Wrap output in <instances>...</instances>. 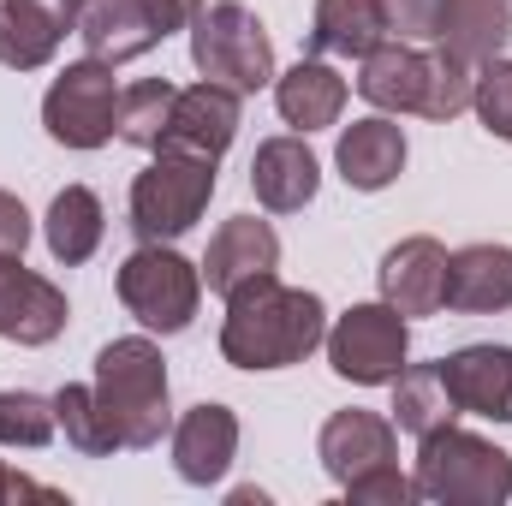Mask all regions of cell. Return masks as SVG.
<instances>
[{"label":"cell","instance_id":"obj_1","mask_svg":"<svg viewBox=\"0 0 512 506\" xmlns=\"http://www.w3.org/2000/svg\"><path fill=\"white\" fill-rule=\"evenodd\" d=\"M328 340V304L304 286H286L280 274H256L227 298L221 322V358L233 370H286L304 364Z\"/></svg>","mask_w":512,"mask_h":506},{"label":"cell","instance_id":"obj_2","mask_svg":"<svg viewBox=\"0 0 512 506\" xmlns=\"http://www.w3.org/2000/svg\"><path fill=\"white\" fill-rule=\"evenodd\" d=\"M471 90H477V66H465L447 48L423 54L411 42H382L376 54H364V72H358V96L382 114L459 120L471 108Z\"/></svg>","mask_w":512,"mask_h":506},{"label":"cell","instance_id":"obj_3","mask_svg":"<svg viewBox=\"0 0 512 506\" xmlns=\"http://www.w3.org/2000/svg\"><path fill=\"white\" fill-rule=\"evenodd\" d=\"M96 405L114 429V441L143 453L173 429V405H167V358L149 334L131 340H108L96 352Z\"/></svg>","mask_w":512,"mask_h":506},{"label":"cell","instance_id":"obj_4","mask_svg":"<svg viewBox=\"0 0 512 506\" xmlns=\"http://www.w3.org/2000/svg\"><path fill=\"white\" fill-rule=\"evenodd\" d=\"M417 495L441 506H501L512 495V453L459 423H441L417 441Z\"/></svg>","mask_w":512,"mask_h":506},{"label":"cell","instance_id":"obj_5","mask_svg":"<svg viewBox=\"0 0 512 506\" xmlns=\"http://www.w3.org/2000/svg\"><path fill=\"white\" fill-rule=\"evenodd\" d=\"M215 197V161L185 149H155V161L131 179V233L143 245H173L203 221Z\"/></svg>","mask_w":512,"mask_h":506},{"label":"cell","instance_id":"obj_6","mask_svg":"<svg viewBox=\"0 0 512 506\" xmlns=\"http://www.w3.org/2000/svg\"><path fill=\"white\" fill-rule=\"evenodd\" d=\"M191 66L209 84L256 96L262 84H274V42L245 0H215L191 18Z\"/></svg>","mask_w":512,"mask_h":506},{"label":"cell","instance_id":"obj_7","mask_svg":"<svg viewBox=\"0 0 512 506\" xmlns=\"http://www.w3.org/2000/svg\"><path fill=\"white\" fill-rule=\"evenodd\" d=\"M120 304L149 334H185L203 304V268L185 262L173 245H137L114 274Z\"/></svg>","mask_w":512,"mask_h":506},{"label":"cell","instance_id":"obj_8","mask_svg":"<svg viewBox=\"0 0 512 506\" xmlns=\"http://www.w3.org/2000/svg\"><path fill=\"white\" fill-rule=\"evenodd\" d=\"M42 126L54 143H66V149H102L114 126H120V84H114V66H102V60H72L54 84H48V96H42Z\"/></svg>","mask_w":512,"mask_h":506},{"label":"cell","instance_id":"obj_9","mask_svg":"<svg viewBox=\"0 0 512 506\" xmlns=\"http://www.w3.org/2000/svg\"><path fill=\"white\" fill-rule=\"evenodd\" d=\"M328 364L334 376L358 381V387H393V376L411 358V328L393 304H352L334 328H328Z\"/></svg>","mask_w":512,"mask_h":506},{"label":"cell","instance_id":"obj_10","mask_svg":"<svg viewBox=\"0 0 512 506\" xmlns=\"http://www.w3.org/2000/svg\"><path fill=\"white\" fill-rule=\"evenodd\" d=\"M66 292L24 268V256H0V340L12 346H48L66 328Z\"/></svg>","mask_w":512,"mask_h":506},{"label":"cell","instance_id":"obj_11","mask_svg":"<svg viewBox=\"0 0 512 506\" xmlns=\"http://www.w3.org/2000/svg\"><path fill=\"white\" fill-rule=\"evenodd\" d=\"M239 137V90L227 84H191L173 96V114H167V137L161 149H185V155H203V161H221Z\"/></svg>","mask_w":512,"mask_h":506},{"label":"cell","instance_id":"obj_12","mask_svg":"<svg viewBox=\"0 0 512 506\" xmlns=\"http://www.w3.org/2000/svg\"><path fill=\"white\" fill-rule=\"evenodd\" d=\"M441 364V381L459 405V417L512 423V346H459Z\"/></svg>","mask_w":512,"mask_h":506},{"label":"cell","instance_id":"obj_13","mask_svg":"<svg viewBox=\"0 0 512 506\" xmlns=\"http://www.w3.org/2000/svg\"><path fill=\"white\" fill-rule=\"evenodd\" d=\"M197 268H203V286L209 292L233 298L245 280L280 268V233L268 221H256V215H233V221L215 227V239H209V251H203Z\"/></svg>","mask_w":512,"mask_h":506},{"label":"cell","instance_id":"obj_14","mask_svg":"<svg viewBox=\"0 0 512 506\" xmlns=\"http://www.w3.org/2000/svg\"><path fill=\"white\" fill-rule=\"evenodd\" d=\"M239 459V417L221 405V399H203L191 405L179 423H173V471L197 489L221 483L227 465Z\"/></svg>","mask_w":512,"mask_h":506},{"label":"cell","instance_id":"obj_15","mask_svg":"<svg viewBox=\"0 0 512 506\" xmlns=\"http://www.w3.org/2000/svg\"><path fill=\"white\" fill-rule=\"evenodd\" d=\"M376 274H382V304H393L399 316H435L447 304V245L429 233L399 239Z\"/></svg>","mask_w":512,"mask_h":506},{"label":"cell","instance_id":"obj_16","mask_svg":"<svg viewBox=\"0 0 512 506\" xmlns=\"http://www.w3.org/2000/svg\"><path fill=\"white\" fill-rule=\"evenodd\" d=\"M393 453H399V435H393V417H376V411H334L328 423H322V435H316V459H322V471L346 489L352 477H364V471H376V465H393Z\"/></svg>","mask_w":512,"mask_h":506},{"label":"cell","instance_id":"obj_17","mask_svg":"<svg viewBox=\"0 0 512 506\" xmlns=\"http://www.w3.org/2000/svg\"><path fill=\"white\" fill-rule=\"evenodd\" d=\"M316 185H322V161L310 155L304 137H268L251 155V191L268 215L304 209V203L316 197Z\"/></svg>","mask_w":512,"mask_h":506},{"label":"cell","instance_id":"obj_18","mask_svg":"<svg viewBox=\"0 0 512 506\" xmlns=\"http://www.w3.org/2000/svg\"><path fill=\"white\" fill-rule=\"evenodd\" d=\"M334 167L352 191H387L399 173H405V131L393 126L387 114L370 120H352L340 131V149H334Z\"/></svg>","mask_w":512,"mask_h":506},{"label":"cell","instance_id":"obj_19","mask_svg":"<svg viewBox=\"0 0 512 506\" xmlns=\"http://www.w3.org/2000/svg\"><path fill=\"white\" fill-rule=\"evenodd\" d=\"M447 310L465 316L512 310V245H465L447 256Z\"/></svg>","mask_w":512,"mask_h":506},{"label":"cell","instance_id":"obj_20","mask_svg":"<svg viewBox=\"0 0 512 506\" xmlns=\"http://www.w3.org/2000/svg\"><path fill=\"white\" fill-rule=\"evenodd\" d=\"M78 36H84L90 60L126 66V60H143V54L161 42V24L149 18L143 0H90L84 18H78Z\"/></svg>","mask_w":512,"mask_h":506},{"label":"cell","instance_id":"obj_21","mask_svg":"<svg viewBox=\"0 0 512 506\" xmlns=\"http://www.w3.org/2000/svg\"><path fill=\"white\" fill-rule=\"evenodd\" d=\"M78 30L54 0H0V66L36 72L60 54V36Z\"/></svg>","mask_w":512,"mask_h":506},{"label":"cell","instance_id":"obj_22","mask_svg":"<svg viewBox=\"0 0 512 506\" xmlns=\"http://www.w3.org/2000/svg\"><path fill=\"white\" fill-rule=\"evenodd\" d=\"M274 108L292 131H322L346 108V78L328 60H298L292 72L274 78Z\"/></svg>","mask_w":512,"mask_h":506},{"label":"cell","instance_id":"obj_23","mask_svg":"<svg viewBox=\"0 0 512 506\" xmlns=\"http://www.w3.org/2000/svg\"><path fill=\"white\" fill-rule=\"evenodd\" d=\"M387 36L382 0H316L310 18V54H340V60H364L376 54Z\"/></svg>","mask_w":512,"mask_h":506},{"label":"cell","instance_id":"obj_24","mask_svg":"<svg viewBox=\"0 0 512 506\" xmlns=\"http://www.w3.org/2000/svg\"><path fill=\"white\" fill-rule=\"evenodd\" d=\"M102 233H108V215H102V197H96L90 185H66V191L48 203L42 239H48L54 262H66V268L90 262V256L102 251Z\"/></svg>","mask_w":512,"mask_h":506},{"label":"cell","instance_id":"obj_25","mask_svg":"<svg viewBox=\"0 0 512 506\" xmlns=\"http://www.w3.org/2000/svg\"><path fill=\"white\" fill-rule=\"evenodd\" d=\"M507 36H512V0H447L441 42H447V54H459L465 66L501 60Z\"/></svg>","mask_w":512,"mask_h":506},{"label":"cell","instance_id":"obj_26","mask_svg":"<svg viewBox=\"0 0 512 506\" xmlns=\"http://www.w3.org/2000/svg\"><path fill=\"white\" fill-rule=\"evenodd\" d=\"M441 423H459V405H453V393L441 381V364H405L393 376V429L423 441Z\"/></svg>","mask_w":512,"mask_h":506},{"label":"cell","instance_id":"obj_27","mask_svg":"<svg viewBox=\"0 0 512 506\" xmlns=\"http://www.w3.org/2000/svg\"><path fill=\"white\" fill-rule=\"evenodd\" d=\"M173 84L167 78H143V84H131V90H120V126H114V137H126L131 149H161V137H167V114H173Z\"/></svg>","mask_w":512,"mask_h":506},{"label":"cell","instance_id":"obj_28","mask_svg":"<svg viewBox=\"0 0 512 506\" xmlns=\"http://www.w3.org/2000/svg\"><path fill=\"white\" fill-rule=\"evenodd\" d=\"M54 417H60L66 441H72L84 459H108V453L120 447V441H114V429H108V417H102V405H96V387L66 381V387L54 393Z\"/></svg>","mask_w":512,"mask_h":506},{"label":"cell","instance_id":"obj_29","mask_svg":"<svg viewBox=\"0 0 512 506\" xmlns=\"http://www.w3.org/2000/svg\"><path fill=\"white\" fill-rule=\"evenodd\" d=\"M60 429L54 399L30 393V387H6L0 393V447H48Z\"/></svg>","mask_w":512,"mask_h":506},{"label":"cell","instance_id":"obj_30","mask_svg":"<svg viewBox=\"0 0 512 506\" xmlns=\"http://www.w3.org/2000/svg\"><path fill=\"white\" fill-rule=\"evenodd\" d=\"M471 108L489 137L512 143V60H483L477 66V90H471Z\"/></svg>","mask_w":512,"mask_h":506},{"label":"cell","instance_id":"obj_31","mask_svg":"<svg viewBox=\"0 0 512 506\" xmlns=\"http://www.w3.org/2000/svg\"><path fill=\"white\" fill-rule=\"evenodd\" d=\"M346 501H358V506H411V501H423V495H417V477H399V465H376V471H364V477L346 483Z\"/></svg>","mask_w":512,"mask_h":506},{"label":"cell","instance_id":"obj_32","mask_svg":"<svg viewBox=\"0 0 512 506\" xmlns=\"http://www.w3.org/2000/svg\"><path fill=\"white\" fill-rule=\"evenodd\" d=\"M382 12L399 42H435L441 18H447V0H382Z\"/></svg>","mask_w":512,"mask_h":506},{"label":"cell","instance_id":"obj_33","mask_svg":"<svg viewBox=\"0 0 512 506\" xmlns=\"http://www.w3.org/2000/svg\"><path fill=\"white\" fill-rule=\"evenodd\" d=\"M24 245H30V209L12 191H0V256H24Z\"/></svg>","mask_w":512,"mask_h":506},{"label":"cell","instance_id":"obj_34","mask_svg":"<svg viewBox=\"0 0 512 506\" xmlns=\"http://www.w3.org/2000/svg\"><path fill=\"white\" fill-rule=\"evenodd\" d=\"M6 501H42V506H60L66 495L60 489H48V483H30V477H18V471H6L0 465V506Z\"/></svg>","mask_w":512,"mask_h":506},{"label":"cell","instance_id":"obj_35","mask_svg":"<svg viewBox=\"0 0 512 506\" xmlns=\"http://www.w3.org/2000/svg\"><path fill=\"white\" fill-rule=\"evenodd\" d=\"M149 6V18L161 24V36H173V30H185L197 12H203V0H143Z\"/></svg>","mask_w":512,"mask_h":506}]
</instances>
